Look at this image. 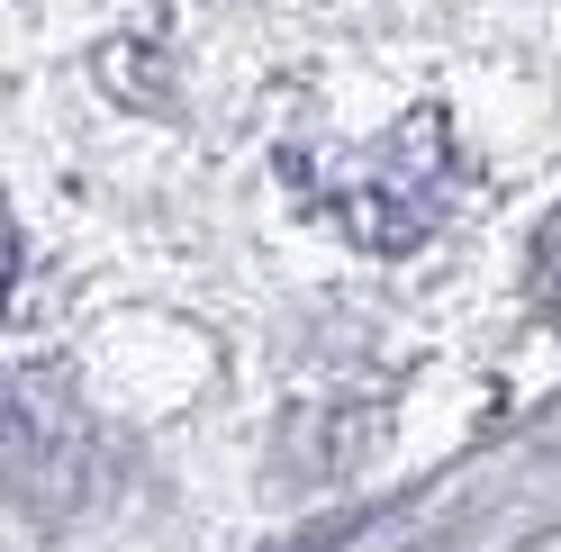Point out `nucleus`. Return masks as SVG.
Listing matches in <instances>:
<instances>
[{"label":"nucleus","instance_id":"obj_1","mask_svg":"<svg viewBox=\"0 0 561 552\" xmlns=\"http://www.w3.org/2000/svg\"><path fill=\"white\" fill-rule=\"evenodd\" d=\"M318 191H327V209H335V227L354 235V245L408 254V245H426L435 218L453 209V136H444L435 110H416V118H399L380 136L371 154L318 172Z\"/></svg>","mask_w":561,"mask_h":552},{"label":"nucleus","instance_id":"obj_2","mask_svg":"<svg viewBox=\"0 0 561 552\" xmlns=\"http://www.w3.org/2000/svg\"><path fill=\"white\" fill-rule=\"evenodd\" d=\"M535 299L561 318V209L543 218V235H535Z\"/></svg>","mask_w":561,"mask_h":552},{"label":"nucleus","instance_id":"obj_3","mask_svg":"<svg viewBox=\"0 0 561 552\" xmlns=\"http://www.w3.org/2000/svg\"><path fill=\"white\" fill-rule=\"evenodd\" d=\"M10 281H19V227H10V209H0V308H10Z\"/></svg>","mask_w":561,"mask_h":552}]
</instances>
